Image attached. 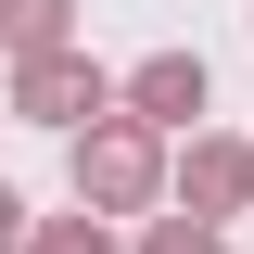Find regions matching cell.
<instances>
[{
    "label": "cell",
    "instance_id": "5",
    "mask_svg": "<svg viewBox=\"0 0 254 254\" xmlns=\"http://www.w3.org/2000/svg\"><path fill=\"white\" fill-rule=\"evenodd\" d=\"M0 51H13V64L76 51V0H0Z\"/></svg>",
    "mask_w": 254,
    "mask_h": 254
},
{
    "label": "cell",
    "instance_id": "4",
    "mask_svg": "<svg viewBox=\"0 0 254 254\" xmlns=\"http://www.w3.org/2000/svg\"><path fill=\"white\" fill-rule=\"evenodd\" d=\"M115 115L153 127V140H190V127H203V51H153V64H127V76H115Z\"/></svg>",
    "mask_w": 254,
    "mask_h": 254
},
{
    "label": "cell",
    "instance_id": "9",
    "mask_svg": "<svg viewBox=\"0 0 254 254\" xmlns=\"http://www.w3.org/2000/svg\"><path fill=\"white\" fill-rule=\"evenodd\" d=\"M216 254H229V242H216Z\"/></svg>",
    "mask_w": 254,
    "mask_h": 254
},
{
    "label": "cell",
    "instance_id": "7",
    "mask_svg": "<svg viewBox=\"0 0 254 254\" xmlns=\"http://www.w3.org/2000/svg\"><path fill=\"white\" fill-rule=\"evenodd\" d=\"M140 254H216V229H190V216H140Z\"/></svg>",
    "mask_w": 254,
    "mask_h": 254
},
{
    "label": "cell",
    "instance_id": "2",
    "mask_svg": "<svg viewBox=\"0 0 254 254\" xmlns=\"http://www.w3.org/2000/svg\"><path fill=\"white\" fill-rule=\"evenodd\" d=\"M165 190H178V216H190V229L254 216V140H229V127H190L178 153H165Z\"/></svg>",
    "mask_w": 254,
    "mask_h": 254
},
{
    "label": "cell",
    "instance_id": "3",
    "mask_svg": "<svg viewBox=\"0 0 254 254\" xmlns=\"http://www.w3.org/2000/svg\"><path fill=\"white\" fill-rule=\"evenodd\" d=\"M13 115L76 140V127H102V115H115V76H102L89 51H38V64H13Z\"/></svg>",
    "mask_w": 254,
    "mask_h": 254
},
{
    "label": "cell",
    "instance_id": "1",
    "mask_svg": "<svg viewBox=\"0 0 254 254\" xmlns=\"http://www.w3.org/2000/svg\"><path fill=\"white\" fill-rule=\"evenodd\" d=\"M165 203V140L153 127H127V115H102V127H76V216H153Z\"/></svg>",
    "mask_w": 254,
    "mask_h": 254
},
{
    "label": "cell",
    "instance_id": "6",
    "mask_svg": "<svg viewBox=\"0 0 254 254\" xmlns=\"http://www.w3.org/2000/svg\"><path fill=\"white\" fill-rule=\"evenodd\" d=\"M26 254H127L102 216H26Z\"/></svg>",
    "mask_w": 254,
    "mask_h": 254
},
{
    "label": "cell",
    "instance_id": "8",
    "mask_svg": "<svg viewBox=\"0 0 254 254\" xmlns=\"http://www.w3.org/2000/svg\"><path fill=\"white\" fill-rule=\"evenodd\" d=\"M0 254H26V203H13V178H0Z\"/></svg>",
    "mask_w": 254,
    "mask_h": 254
}]
</instances>
